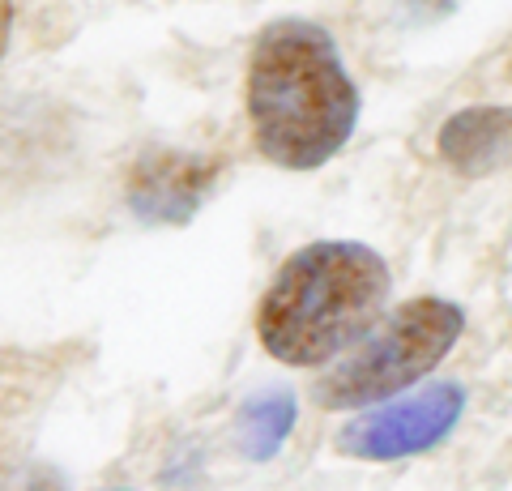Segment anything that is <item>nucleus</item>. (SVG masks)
Returning a JSON list of instances; mask_svg holds the SVG:
<instances>
[{
	"label": "nucleus",
	"instance_id": "obj_7",
	"mask_svg": "<svg viewBox=\"0 0 512 491\" xmlns=\"http://www.w3.org/2000/svg\"><path fill=\"white\" fill-rule=\"evenodd\" d=\"M291 427H295V398L286 389H269L239 410V449L256 457V462H265V457L282 449Z\"/></svg>",
	"mask_w": 512,
	"mask_h": 491
},
{
	"label": "nucleus",
	"instance_id": "obj_10",
	"mask_svg": "<svg viewBox=\"0 0 512 491\" xmlns=\"http://www.w3.org/2000/svg\"><path fill=\"white\" fill-rule=\"evenodd\" d=\"M116 491H128V487H116Z\"/></svg>",
	"mask_w": 512,
	"mask_h": 491
},
{
	"label": "nucleus",
	"instance_id": "obj_2",
	"mask_svg": "<svg viewBox=\"0 0 512 491\" xmlns=\"http://www.w3.org/2000/svg\"><path fill=\"white\" fill-rule=\"evenodd\" d=\"M389 299V265L363 244H308L278 269L256 334L278 363L316 368L359 342Z\"/></svg>",
	"mask_w": 512,
	"mask_h": 491
},
{
	"label": "nucleus",
	"instance_id": "obj_5",
	"mask_svg": "<svg viewBox=\"0 0 512 491\" xmlns=\"http://www.w3.org/2000/svg\"><path fill=\"white\" fill-rule=\"evenodd\" d=\"M214 184V163L192 154H150L141 158L128 184V201L141 218H167V223H184L197 210L201 197Z\"/></svg>",
	"mask_w": 512,
	"mask_h": 491
},
{
	"label": "nucleus",
	"instance_id": "obj_3",
	"mask_svg": "<svg viewBox=\"0 0 512 491\" xmlns=\"http://www.w3.org/2000/svg\"><path fill=\"white\" fill-rule=\"evenodd\" d=\"M461 325H466V316L448 299H410L384 321L380 334H372L346 363H338L320 380V406L355 410L402 393L431 368H440L453 342L461 338Z\"/></svg>",
	"mask_w": 512,
	"mask_h": 491
},
{
	"label": "nucleus",
	"instance_id": "obj_4",
	"mask_svg": "<svg viewBox=\"0 0 512 491\" xmlns=\"http://www.w3.org/2000/svg\"><path fill=\"white\" fill-rule=\"evenodd\" d=\"M461 410H466V393L457 385H431L423 393H414V398H402L355 419L338 436V449L346 457H367V462H393V457L427 453L457 427Z\"/></svg>",
	"mask_w": 512,
	"mask_h": 491
},
{
	"label": "nucleus",
	"instance_id": "obj_9",
	"mask_svg": "<svg viewBox=\"0 0 512 491\" xmlns=\"http://www.w3.org/2000/svg\"><path fill=\"white\" fill-rule=\"evenodd\" d=\"M508 73H512V60H508Z\"/></svg>",
	"mask_w": 512,
	"mask_h": 491
},
{
	"label": "nucleus",
	"instance_id": "obj_1",
	"mask_svg": "<svg viewBox=\"0 0 512 491\" xmlns=\"http://www.w3.org/2000/svg\"><path fill=\"white\" fill-rule=\"evenodd\" d=\"M248 120L261 154L286 171H312L346 146L359 120V90L325 30L274 22L256 35Z\"/></svg>",
	"mask_w": 512,
	"mask_h": 491
},
{
	"label": "nucleus",
	"instance_id": "obj_6",
	"mask_svg": "<svg viewBox=\"0 0 512 491\" xmlns=\"http://www.w3.org/2000/svg\"><path fill=\"white\" fill-rule=\"evenodd\" d=\"M444 163L461 176H491L512 163V107H466L440 129Z\"/></svg>",
	"mask_w": 512,
	"mask_h": 491
},
{
	"label": "nucleus",
	"instance_id": "obj_8",
	"mask_svg": "<svg viewBox=\"0 0 512 491\" xmlns=\"http://www.w3.org/2000/svg\"><path fill=\"white\" fill-rule=\"evenodd\" d=\"M9 35H13V0H0V60H5Z\"/></svg>",
	"mask_w": 512,
	"mask_h": 491
}]
</instances>
